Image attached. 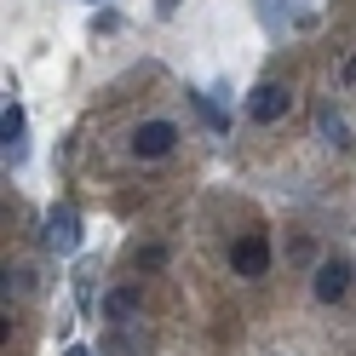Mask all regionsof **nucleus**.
Masks as SVG:
<instances>
[{
  "mask_svg": "<svg viewBox=\"0 0 356 356\" xmlns=\"http://www.w3.org/2000/svg\"><path fill=\"white\" fill-rule=\"evenodd\" d=\"M316 127H322V138L333 144V149H350V127H345V115H339V109H316Z\"/></svg>",
  "mask_w": 356,
  "mask_h": 356,
  "instance_id": "nucleus-8",
  "label": "nucleus"
},
{
  "mask_svg": "<svg viewBox=\"0 0 356 356\" xmlns=\"http://www.w3.org/2000/svg\"><path fill=\"white\" fill-rule=\"evenodd\" d=\"M132 316H138V293H104V322H115V327H132Z\"/></svg>",
  "mask_w": 356,
  "mask_h": 356,
  "instance_id": "nucleus-7",
  "label": "nucleus"
},
{
  "mask_svg": "<svg viewBox=\"0 0 356 356\" xmlns=\"http://www.w3.org/2000/svg\"><path fill=\"white\" fill-rule=\"evenodd\" d=\"M172 144H178V127L172 121H138V127H132V155H138V161H161Z\"/></svg>",
  "mask_w": 356,
  "mask_h": 356,
  "instance_id": "nucleus-1",
  "label": "nucleus"
},
{
  "mask_svg": "<svg viewBox=\"0 0 356 356\" xmlns=\"http://www.w3.org/2000/svg\"><path fill=\"white\" fill-rule=\"evenodd\" d=\"M155 264H167V253H161V248H144V253H138V270H155Z\"/></svg>",
  "mask_w": 356,
  "mask_h": 356,
  "instance_id": "nucleus-9",
  "label": "nucleus"
},
{
  "mask_svg": "<svg viewBox=\"0 0 356 356\" xmlns=\"http://www.w3.org/2000/svg\"><path fill=\"white\" fill-rule=\"evenodd\" d=\"M24 127H29V121H24V104L6 98V109H0V138H6V161H12V167L24 161V149H29V144H24Z\"/></svg>",
  "mask_w": 356,
  "mask_h": 356,
  "instance_id": "nucleus-6",
  "label": "nucleus"
},
{
  "mask_svg": "<svg viewBox=\"0 0 356 356\" xmlns=\"http://www.w3.org/2000/svg\"><path fill=\"white\" fill-rule=\"evenodd\" d=\"M155 12H161V17H172V12H178V0H155Z\"/></svg>",
  "mask_w": 356,
  "mask_h": 356,
  "instance_id": "nucleus-10",
  "label": "nucleus"
},
{
  "mask_svg": "<svg viewBox=\"0 0 356 356\" xmlns=\"http://www.w3.org/2000/svg\"><path fill=\"white\" fill-rule=\"evenodd\" d=\"M248 115H253L259 127H270V121H282V115H287V86H276V81H264V86H253V92H248Z\"/></svg>",
  "mask_w": 356,
  "mask_h": 356,
  "instance_id": "nucleus-4",
  "label": "nucleus"
},
{
  "mask_svg": "<svg viewBox=\"0 0 356 356\" xmlns=\"http://www.w3.org/2000/svg\"><path fill=\"white\" fill-rule=\"evenodd\" d=\"M47 248L52 253H75L81 248V213L75 207H52L47 213Z\"/></svg>",
  "mask_w": 356,
  "mask_h": 356,
  "instance_id": "nucleus-3",
  "label": "nucleus"
},
{
  "mask_svg": "<svg viewBox=\"0 0 356 356\" xmlns=\"http://www.w3.org/2000/svg\"><path fill=\"white\" fill-rule=\"evenodd\" d=\"M345 287H350V264H345V259H322V264H316V282H310V293H316L322 305H333V299H345Z\"/></svg>",
  "mask_w": 356,
  "mask_h": 356,
  "instance_id": "nucleus-5",
  "label": "nucleus"
},
{
  "mask_svg": "<svg viewBox=\"0 0 356 356\" xmlns=\"http://www.w3.org/2000/svg\"><path fill=\"white\" fill-rule=\"evenodd\" d=\"M345 81H350V86H356V58H350V63H345Z\"/></svg>",
  "mask_w": 356,
  "mask_h": 356,
  "instance_id": "nucleus-11",
  "label": "nucleus"
},
{
  "mask_svg": "<svg viewBox=\"0 0 356 356\" xmlns=\"http://www.w3.org/2000/svg\"><path fill=\"white\" fill-rule=\"evenodd\" d=\"M230 264H236V276L259 282L264 270H270V241H264V236H241L236 248H230Z\"/></svg>",
  "mask_w": 356,
  "mask_h": 356,
  "instance_id": "nucleus-2",
  "label": "nucleus"
},
{
  "mask_svg": "<svg viewBox=\"0 0 356 356\" xmlns=\"http://www.w3.org/2000/svg\"><path fill=\"white\" fill-rule=\"evenodd\" d=\"M63 356H92V350H81V345H70V350H63Z\"/></svg>",
  "mask_w": 356,
  "mask_h": 356,
  "instance_id": "nucleus-12",
  "label": "nucleus"
}]
</instances>
